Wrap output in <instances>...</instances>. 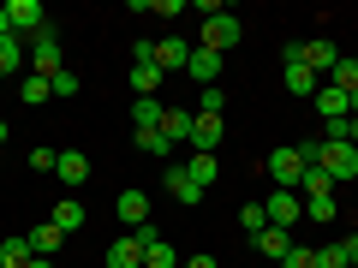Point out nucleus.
<instances>
[{"label": "nucleus", "mask_w": 358, "mask_h": 268, "mask_svg": "<svg viewBox=\"0 0 358 268\" xmlns=\"http://www.w3.org/2000/svg\"><path fill=\"white\" fill-rule=\"evenodd\" d=\"M305 149L299 143H281V149L268 155V179H275V191H299V179H305Z\"/></svg>", "instance_id": "obj_1"}, {"label": "nucleus", "mask_w": 358, "mask_h": 268, "mask_svg": "<svg viewBox=\"0 0 358 268\" xmlns=\"http://www.w3.org/2000/svg\"><path fill=\"white\" fill-rule=\"evenodd\" d=\"M6 24H13L18 42H36L42 30H48V13H42V0H13V6H6Z\"/></svg>", "instance_id": "obj_2"}, {"label": "nucleus", "mask_w": 358, "mask_h": 268, "mask_svg": "<svg viewBox=\"0 0 358 268\" xmlns=\"http://www.w3.org/2000/svg\"><path fill=\"white\" fill-rule=\"evenodd\" d=\"M239 36H245V24L233 13H215V18H203V42L197 48H209V54H227V48H239Z\"/></svg>", "instance_id": "obj_3"}, {"label": "nucleus", "mask_w": 358, "mask_h": 268, "mask_svg": "<svg viewBox=\"0 0 358 268\" xmlns=\"http://www.w3.org/2000/svg\"><path fill=\"white\" fill-rule=\"evenodd\" d=\"M281 66H287V72H281V84H287V96H317V72H310V66L305 60H299V42H287V54H281Z\"/></svg>", "instance_id": "obj_4"}, {"label": "nucleus", "mask_w": 358, "mask_h": 268, "mask_svg": "<svg viewBox=\"0 0 358 268\" xmlns=\"http://www.w3.org/2000/svg\"><path fill=\"white\" fill-rule=\"evenodd\" d=\"M30 48V66H36V77H54V72H66V60H60V36H54V24L42 30L36 42H24Z\"/></svg>", "instance_id": "obj_5"}, {"label": "nucleus", "mask_w": 358, "mask_h": 268, "mask_svg": "<svg viewBox=\"0 0 358 268\" xmlns=\"http://www.w3.org/2000/svg\"><path fill=\"white\" fill-rule=\"evenodd\" d=\"M143 251H150L143 232H120V239L102 251V262H108V268H143Z\"/></svg>", "instance_id": "obj_6"}, {"label": "nucleus", "mask_w": 358, "mask_h": 268, "mask_svg": "<svg viewBox=\"0 0 358 268\" xmlns=\"http://www.w3.org/2000/svg\"><path fill=\"white\" fill-rule=\"evenodd\" d=\"M263 209H268V227H287V232H293L299 215H305V197H299V191H275Z\"/></svg>", "instance_id": "obj_7"}, {"label": "nucleus", "mask_w": 358, "mask_h": 268, "mask_svg": "<svg viewBox=\"0 0 358 268\" xmlns=\"http://www.w3.org/2000/svg\"><path fill=\"white\" fill-rule=\"evenodd\" d=\"M299 60H305L310 72H334V66H341V48H334L329 36H310V42H299Z\"/></svg>", "instance_id": "obj_8"}, {"label": "nucleus", "mask_w": 358, "mask_h": 268, "mask_svg": "<svg viewBox=\"0 0 358 268\" xmlns=\"http://www.w3.org/2000/svg\"><path fill=\"white\" fill-rule=\"evenodd\" d=\"M162 179H167V191H173L185 209H192V203H203V185H197L192 173H185V161H167V173H162Z\"/></svg>", "instance_id": "obj_9"}, {"label": "nucleus", "mask_w": 358, "mask_h": 268, "mask_svg": "<svg viewBox=\"0 0 358 268\" xmlns=\"http://www.w3.org/2000/svg\"><path fill=\"white\" fill-rule=\"evenodd\" d=\"M54 173H60V185H66V191H78V185H90V161H84V149H60V161H54Z\"/></svg>", "instance_id": "obj_10"}, {"label": "nucleus", "mask_w": 358, "mask_h": 268, "mask_svg": "<svg viewBox=\"0 0 358 268\" xmlns=\"http://www.w3.org/2000/svg\"><path fill=\"white\" fill-rule=\"evenodd\" d=\"M221 66H227V54H209V48H192V60H185V77H197V84H215L221 77Z\"/></svg>", "instance_id": "obj_11"}, {"label": "nucleus", "mask_w": 358, "mask_h": 268, "mask_svg": "<svg viewBox=\"0 0 358 268\" xmlns=\"http://www.w3.org/2000/svg\"><path fill=\"white\" fill-rule=\"evenodd\" d=\"M221 126H227L221 114H197V119H192V149H197V155H215V143H221Z\"/></svg>", "instance_id": "obj_12"}, {"label": "nucleus", "mask_w": 358, "mask_h": 268, "mask_svg": "<svg viewBox=\"0 0 358 268\" xmlns=\"http://www.w3.org/2000/svg\"><path fill=\"white\" fill-rule=\"evenodd\" d=\"M185 60H192V48H185V42H179V36H162V42H155V72H185Z\"/></svg>", "instance_id": "obj_13"}, {"label": "nucleus", "mask_w": 358, "mask_h": 268, "mask_svg": "<svg viewBox=\"0 0 358 268\" xmlns=\"http://www.w3.org/2000/svg\"><path fill=\"white\" fill-rule=\"evenodd\" d=\"M114 215L126 221V232H138L143 221H150V197H143V191H120V203H114Z\"/></svg>", "instance_id": "obj_14"}, {"label": "nucleus", "mask_w": 358, "mask_h": 268, "mask_svg": "<svg viewBox=\"0 0 358 268\" xmlns=\"http://www.w3.org/2000/svg\"><path fill=\"white\" fill-rule=\"evenodd\" d=\"M162 114L167 107L155 96H131V131H162Z\"/></svg>", "instance_id": "obj_15"}, {"label": "nucleus", "mask_w": 358, "mask_h": 268, "mask_svg": "<svg viewBox=\"0 0 358 268\" xmlns=\"http://www.w3.org/2000/svg\"><path fill=\"white\" fill-rule=\"evenodd\" d=\"M24 66H30V48H24V42L13 36V30H6V36H0V77L24 72Z\"/></svg>", "instance_id": "obj_16"}, {"label": "nucleus", "mask_w": 358, "mask_h": 268, "mask_svg": "<svg viewBox=\"0 0 358 268\" xmlns=\"http://www.w3.org/2000/svg\"><path fill=\"white\" fill-rule=\"evenodd\" d=\"M310 102H317V114H322V119H352V102H346V96H341L334 84H322L317 96H310Z\"/></svg>", "instance_id": "obj_17"}, {"label": "nucleus", "mask_w": 358, "mask_h": 268, "mask_svg": "<svg viewBox=\"0 0 358 268\" xmlns=\"http://www.w3.org/2000/svg\"><path fill=\"white\" fill-rule=\"evenodd\" d=\"M192 119L197 114H185V107H167V114H162V137L173 143V149H179V143H192Z\"/></svg>", "instance_id": "obj_18"}, {"label": "nucleus", "mask_w": 358, "mask_h": 268, "mask_svg": "<svg viewBox=\"0 0 358 268\" xmlns=\"http://www.w3.org/2000/svg\"><path fill=\"white\" fill-rule=\"evenodd\" d=\"M24 239H30V251H36V256H54L66 239H72V232H60L54 221H36V232H24Z\"/></svg>", "instance_id": "obj_19"}, {"label": "nucleus", "mask_w": 358, "mask_h": 268, "mask_svg": "<svg viewBox=\"0 0 358 268\" xmlns=\"http://www.w3.org/2000/svg\"><path fill=\"white\" fill-rule=\"evenodd\" d=\"M329 84L341 89L346 102H352V96H358V54H341V66H334V72H329Z\"/></svg>", "instance_id": "obj_20"}, {"label": "nucleus", "mask_w": 358, "mask_h": 268, "mask_svg": "<svg viewBox=\"0 0 358 268\" xmlns=\"http://www.w3.org/2000/svg\"><path fill=\"white\" fill-rule=\"evenodd\" d=\"M251 244H257L263 256H287V251H293V232H287V227H263Z\"/></svg>", "instance_id": "obj_21"}, {"label": "nucleus", "mask_w": 358, "mask_h": 268, "mask_svg": "<svg viewBox=\"0 0 358 268\" xmlns=\"http://www.w3.org/2000/svg\"><path fill=\"white\" fill-rule=\"evenodd\" d=\"M54 227L78 232V227H84V203H78V197H60V203H54Z\"/></svg>", "instance_id": "obj_22"}, {"label": "nucleus", "mask_w": 358, "mask_h": 268, "mask_svg": "<svg viewBox=\"0 0 358 268\" xmlns=\"http://www.w3.org/2000/svg\"><path fill=\"white\" fill-rule=\"evenodd\" d=\"M18 96H24L30 107H42V102H54V84H48V77H36V72H30L24 84H18Z\"/></svg>", "instance_id": "obj_23"}, {"label": "nucleus", "mask_w": 358, "mask_h": 268, "mask_svg": "<svg viewBox=\"0 0 358 268\" xmlns=\"http://www.w3.org/2000/svg\"><path fill=\"white\" fill-rule=\"evenodd\" d=\"M185 173L209 191V185H215V173H221V161H215V155H192V161H185Z\"/></svg>", "instance_id": "obj_24"}, {"label": "nucleus", "mask_w": 358, "mask_h": 268, "mask_svg": "<svg viewBox=\"0 0 358 268\" xmlns=\"http://www.w3.org/2000/svg\"><path fill=\"white\" fill-rule=\"evenodd\" d=\"M30 256H36V251H30V239H6V244H0V268H24Z\"/></svg>", "instance_id": "obj_25"}, {"label": "nucleus", "mask_w": 358, "mask_h": 268, "mask_svg": "<svg viewBox=\"0 0 358 268\" xmlns=\"http://www.w3.org/2000/svg\"><path fill=\"white\" fill-rule=\"evenodd\" d=\"M143 268H179V251H173L167 239H155L150 251H143Z\"/></svg>", "instance_id": "obj_26"}, {"label": "nucleus", "mask_w": 358, "mask_h": 268, "mask_svg": "<svg viewBox=\"0 0 358 268\" xmlns=\"http://www.w3.org/2000/svg\"><path fill=\"white\" fill-rule=\"evenodd\" d=\"M162 89V72L155 66H131V96H155Z\"/></svg>", "instance_id": "obj_27"}, {"label": "nucleus", "mask_w": 358, "mask_h": 268, "mask_svg": "<svg viewBox=\"0 0 358 268\" xmlns=\"http://www.w3.org/2000/svg\"><path fill=\"white\" fill-rule=\"evenodd\" d=\"M317 262H322V268H352V244H322Z\"/></svg>", "instance_id": "obj_28"}, {"label": "nucleus", "mask_w": 358, "mask_h": 268, "mask_svg": "<svg viewBox=\"0 0 358 268\" xmlns=\"http://www.w3.org/2000/svg\"><path fill=\"white\" fill-rule=\"evenodd\" d=\"M239 227H245V232L257 239V232L268 227V209H263V203H245V209H239Z\"/></svg>", "instance_id": "obj_29"}, {"label": "nucleus", "mask_w": 358, "mask_h": 268, "mask_svg": "<svg viewBox=\"0 0 358 268\" xmlns=\"http://www.w3.org/2000/svg\"><path fill=\"white\" fill-rule=\"evenodd\" d=\"M131 137H138V149H143V155H173V143H167L162 131H131Z\"/></svg>", "instance_id": "obj_30"}, {"label": "nucleus", "mask_w": 358, "mask_h": 268, "mask_svg": "<svg viewBox=\"0 0 358 268\" xmlns=\"http://www.w3.org/2000/svg\"><path fill=\"white\" fill-rule=\"evenodd\" d=\"M281 268H322V262H317V251H305V244H293V251L281 256Z\"/></svg>", "instance_id": "obj_31"}, {"label": "nucleus", "mask_w": 358, "mask_h": 268, "mask_svg": "<svg viewBox=\"0 0 358 268\" xmlns=\"http://www.w3.org/2000/svg\"><path fill=\"white\" fill-rule=\"evenodd\" d=\"M48 84H54V96H60V102H72V96H78V72H54Z\"/></svg>", "instance_id": "obj_32"}, {"label": "nucleus", "mask_w": 358, "mask_h": 268, "mask_svg": "<svg viewBox=\"0 0 358 268\" xmlns=\"http://www.w3.org/2000/svg\"><path fill=\"white\" fill-rule=\"evenodd\" d=\"M54 161H60V149H42V143L30 149V173H54Z\"/></svg>", "instance_id": "obj_33"}, {"label": "nucleus", "mask_w": 358, "mask_h": 268, "mask_svg": "<svg viewBox=\"0 0 358 268\" xmlns=\"http://www.w3.org/2000/svg\"><path fill=\"white\" fill-rule=\"evenodd\" d=\"M221 107H227V96H221V84H209L203 102H197V114H221Z\"/></svg>", "instance_id": "obj_34"}, {"label": "nucleus", "mask_w": 358, "mask_h": 268, "mask_svg": "<svg viewBox=\"0 0 358 268\" xmlns=\"http://www.w3.org/2000/svg\"><path fill=\"white\" fill-rule=\"evenodd\" d=\"M155 18H185V0H150Z\"/></svg>", "instance_id": "obj_35"}, {"label": "nucleus", "mask_w": 358, "mask_h": 268, "mask_svg": "<svg viewBox=\"0 0 358 268\" xmlns=\"http://www.w3.org/2000/svg\"><path fill=\"white\" fill-rule=\"evenodd\" d=\"M185 268H221V262H215V256H192V262H185Z\"/></svg>", "instance_id": "obj_36"}, {"label": "nucleus", "mask_w": 358, "mask_h": 268, "mask_svg": "<svg viewBox=\"0 0 358 268\" xmlns=\"http://www.w3.org/2000/svg\"><path fill=\"white\" fill-rule=\"evenodd\" d=\"M24 268H54V262H48V256H30V262H24Z\"/></svg>", "instance_id": "obj_37"}, {"label": "nucleus", "mask_w": 358, "mask_h": 268, "mask_svg": "<svg viewBox=\"0 0 358 268\" xmlns=\"http://www.w3.org/2000/svg\"><path fill=\"white\" fill-rule=\"evenodd\" d=\"M6 137H13V131H6V119H0V149H6Z\"/></svg>", "instance_id": "obj_38"}, {"label": "nucleus", "mask_w": 358, "mask_h": 268, "mask_svg": "<svg viewBox=\"0 0 358 268\" xmlns=\"http://www.w3.org/2000/svg\"><path fill=\"white\" fill-rule=\"evenodd\" d=\"M6 30H13V24H6V6H0V36H6Z\"/></svg>", "instance_id": "obj_39"}, {"label": "nucleus", "mask_w": 358, "mask_h": 268, "mask_svg": "<svg viewBox=\"0 0 358 268\" xmlns=\"http://www.w3.org/2000/svg\"><path fill=\"white\" fill-rule=\"evenodd\" d=\"M346 244H352V262H358V232H352V239H346Z\"/></svg>", "instance_id": "obj_40"}, {"label": "nucleus", "mask_w": 358, "mask_h": 268, "mask_svg": "<svg viewBox=\"0 0 358 268\" xmlns=\"http://www.w3.org/2000/svg\"><path fill=\"white\" fill-rule=\"evenodd\" d=\"M179 268H185V262H179Z\"/></svg>", "instance_id": "obj_41"}, {"label": "nucleus", "mask_w": 358, "mask_h": 268, "mask_svg": "<svg viewBox=\"0 0 358 268\" xmlns=\"http://www.w3.org/2000/svg\"><path fill=\"white\" fill-rule=\"evenodd\" d=\"M352 268H358V262H352Z\"/></svg>", "instance_id": "obj_42"}]
</instances>
